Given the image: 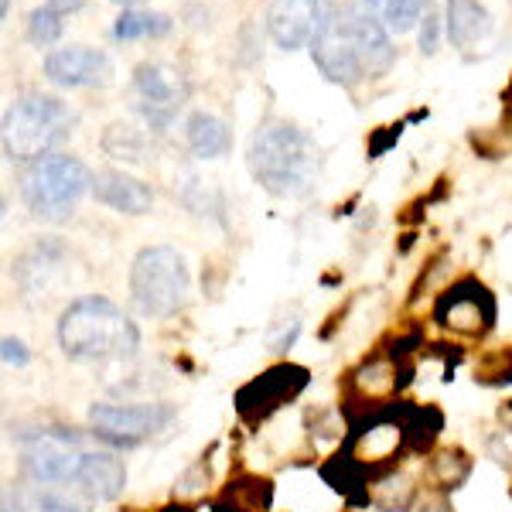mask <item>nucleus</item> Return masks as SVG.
I'll list each match as a JSON object with an SVG mask.
<instances>
[{
    "instance_id": "nucleus-1",
    "label": "nucleus",
    "mask_w": 512,
    "mask_h": 512,
    "mask_svg": "<svg viewBox=\"0 0 512 512\" xmlns=\"http://www.w3.org/2000/svg\"><path fill=\"white\" fill-rule=\"evenodd\" d=\"M311 62L332 86L359 89L393 69L396 48L390 28L366 4L338 0L335 14L311 45Z\"/></svg>"
},
{
    "instance_id": "nucleus-2",
    "label": "nucleus",
    "mask_w": 512,
    "mask_h": 512,
    "mask_svg": "<svg viewBox=\"0 0 512 512\" xmlns=\"http://www.w3.org/2000/svg\"><path fill=\"white\" fill-rule=\"evenodd\" d=\"M246 168L263 192L277 198L304 195L318 178V144L291 120H263L246 144Z\"/></svg>"
},
{
    "instance_id": "nucleus-3",
    "label": "nucleus",
    "mask_w": 512,
    "mask_h": 512,
    "mask_svg": "<svg viewBox=\"0 0 512 512\" xmlns=\"http://www.w3.org/2000/svg\"><path fill=\"white\" fill-rule=\"evenodd\" d=\"M59 349L72 362H123L140 349L137 325L103 294L72 301L59 315Z\"/></svg>"
},
{
    "instance_id": "nucleus-4",
    "label": "nucleus",
    "mask_w": 512,
    "mask_h": 512,
    "mask_svg": "<svg viewBox=\"0 0 512 512\" xmlns=\"http://www.w3.org/2000/svg\"><path fill=\"white\" fill-rule=\"evenodd\" d=\"M76 110L62 103L59 96L38 93H18L4 106V123H0V147L7 161H38L48 154H59V147L76 134Z\"/></svg>"
},
{
    "instance_id": "nucleus-5",
    "label": "nucleus",
    "mask_w": 512,
    "mask_h": 512,
    "mask_svg": "<svg viewBox=\"0 0 512 512\" xmlns=\"http://www.w3.org/2000/svg\"><path fill=\"white\" fill-rule=\"evenodd\" d=\"M18 188L31 216L62 222L79 209L82 195L93 192V171L72 154H48L21 171Z\"/></svg>"
},
{
    "instance_id": "nucleus-6",
    "label": "nucleus",
    "mask_w": 512,
    "mask_h": 512,
    "mask_svg": "<svg viewBox=\"0 0 512 512\" xmlns=\"http://www.w3.org/2000/svg\"><path fill=\"white\" fill-rule=\"evenodd\" d=\"M130 297L144 318H175L192 297L185 256L171 246H147L130 263Z\"/></svg>"
},
{
    "instance_id": "nucleus-7",
    "label": "nucleus",
    "mask_w": 512,
    "mask_h": 512,
    "mask_svg": "<svg viewBox=\"0 0 512 512\" xmlns=\"http://www.w3.org/2000/svg\"><path fill=\"white\" fill-rule=\"evenodd\" d=\"M89 431L110 448H137L140 441L161 434L175 420L171 403H93L89 407Z\"/></svg>"
},
{
    "instance_id": "nucleus-8",
    "label": "nucleus",
    "mask_w": 512,
    "mask_h": 512,
    "mask_svg": "<svg viewBox=\"0 0 512 512\" xmlns=\"http://www.w3.org/2000/svg\"><path fill=\"white\" fill-rule=\"evenodd\" d=\"M134 110L151 134H164L188 99L185 72L168 62H140L134 69Z\"/></svg>"
},
{
    "instance_id": "nucleus-9",
    "label": "nucleus",
    "mask_w": 512,
    "mask_h": 512,
    "mask_svg": "<svg viewBox=\"0 0 512 512\" xmlns=\"http://www.w3.org/2000/svg\"><path fill=\"white\" fill-rule=\"evenodd\" d=\"M86 448L69 431L35 434L21 451V468L35 485H76Z\"/></svg>"
},
{
    "instance_id": "nucleus-10",
    "label": "nucleus",
    "mask_w": 512,
    "mask_h": 512,
    "mask_svg": "<svg viewBox=\"0 0 512 512\" xmlns=\"http://www.w3.org/2000/svg\"><path fill=\"white\" fill-rule=\"evenodd\" d=\"M434 321L461 338H482L495 321V297L475 277H461L437 297Z\"/></svg>"
},
{
    "instance_id": "nucleus-11",
    "label": "nucleus",
    "mask_w": 512,
    "mask_h": 512,
    "mask_svg": "<svg viewBox=\"0 0 512 512\" xmlns=\"http://www.w3.org/2000/svg\"><path fill=\"white\" fill-rule=\"evenodd\" d=\"M304 386H308V369L291 366V362H280V366L267 369V373L256 376L253 383H246L243 390L236 393V410L246 424L256 427L267 417H274L284 403L297 400Z\"/></svg>"
},
{
    "instance_id": "nucleus-12",
    "label": "nucleus",
    "mask_w": 512,
    "mask_h": 512,
    "mask_svg": "<svg viewBox=\"0 0 512 512\" xmlns=\"http://www.w3.org/2000/svg\"><path fill=\"white\" fill-rule=\"evenodd\" d=\"M335 7L338 0H274L267 11V35L284 52L311 48Z\"/></svg>"
},
{
    "instance_id": "nucleus-13",
    "label": "nucleus",
    "mask_w": 512,
    "mask_h": 512,
    "mask_svg": "<svg viewBox=\"0 0 512 512\" xmlns=\"http://www.w3.org/2000/svg\"><path fill=\"white\" fill-rule=\"evenodd\" d=\"M45 79L62 89H103L113 82V62L89 45L52 48L45 55Z\"/></svg>"
},
{
    "instance_id": "nucleus-14",
    "label": "nucleus",
    "mask_w": 512,
    "mask_h": 512,
    "mask_svg": "<svg viewBox=\"0 0 512 512\" xmlns=\"http://www.w3.org/2000/svg\"><path fill=\"white\" fill-rule=\"evenodd\" d=\"M65 246L55 236L41 239L28 253L18 256L14 263V280H18L24 297H48L65 277Z\"/></svg>"
},
{
    "instance_id": "nucleus-15",
    "label": "nucleus",
    "mask_w": 512,
    "mask_h": 512,
    "mask_svg": "<svg viewBox=\"0 0 512 512\" xmlns=\"http://www.w3.org/2000/svg\"><path fill=\"white\" fill-rule=\"evenodd\" d=\"M93 195L99 205L113 212H123V216H147L154 205V192L151 185H144L134 175H123V171H96L93 175Z\"/></svg>"
},
{
    "instance_id": "nucleus-16",
    "label": "nucleus",
    "mask_w": 512,
    "mask_h": 512,
    "mask_svg": "<svg viewBox=\"0 0 512 512\" xmlns=\"http://www.w3.org/2000/svg\"><path fill=\"white\" fill-rule=\"evenodd\" d=\"M444 31L458 52H472L492 35V14L482 0H448L444 4Z\"/></svg>"
},
{
    "instance_id": "nucleus-17",
    "label": "nucleus",
    "mask_w": 512,
    "mask_h": 512,
    "mask_svg": "<svg viewBox=\"0 0 512 512\" xmlns=\"http://www.w3.org/2000/svg\"><path fill=\"white\" fill-rule=\"evenodd\" d=\"M79 489L96 502H113L127 489V465L113 451H86L79 472Z\"/></svg>"
},
{
    "instance_id": "nucleus-18",
    "label": "nucleus",
    "mask_w": 512,
    "mask_h": 512,
    "mask_svg": "<svg viewBox=\"0 0 512 512\" xmlns=\"http://www.w3.org/2000/svg\"><path fill=\"white\" fill-rule=\"evenodd\" d=\"M185 147L192 158L216 161L222 154H229L233 134H229V127L216 117V113L195 110V113H188V120H185Z\"/></svg>"
},
{
    "instance_id": "nucleus-19",
    "label": "nucleus",
    "mask_w": 512,
    "mask_h": 512,
    "mask_svg": "<svg viewBox=\"0 0 512 512\" xmlns=\"http://www.w3.org/2000/svg\"><path fill=\"white\" fill-rule=\"evenodd\" d=\"M274 502V485L270 478H256V475H236L233 482L212 499L216 512H270Z\"/></svg>"
},
{
    "instance_id": "nucleus-20",
    "label": "nucleus",
    "mask_w": 512,
    "mask_h": 512,
    "mask_svg": "<svg viewBox=\"0 0 512 512\" xmlns=\"http://www.w3.org/2000/svg\"><path fill=\"white\" fill-rule=\"evenodd\" d=\"M4 512H86V506L41 485H18L14 492H4Z\"/></svg>"
},
{
    "instance_id": "nucleus-21",
    "label": "nucleus",
    "mask_w": 512,
    "mask_h": 512,
    "mask_svg": "<svg viewBox=\"0 0 512 512\" xmlns=\"http://www.w3.org/2000/svg\"><path fill=\"white\" fill-rule=\"evenodd\" d=\"M103 151L113 161H127V164H144L151 158V137L144 130L130 127V123H110L103 134Z\"/></svg>"
},
{
    "instance_id": "nucleus-22",
    "label": "nucleus",
    "mask_w": 512,
    "mask_h": 512,
    "mask_svg": "<svg viewBox=\"0 0 512 512\" xmlns=\"http://www.w3.org/2000/svg\"><path fill=\"white\" fill-rule=\"evenodd\" d=\"M175 28V21L161 11H140V7H130V11H120V18L113 21V38L117 41H137V38H164Z\"/></svg>"
},
{
    "instance_id": "nucleus-23",
    "label": "nucleus",
    "mask_w": 512,
    "mask_h": 512,
    "mask_svg": "<svg viewBox=\"0 0 512 512\" xmlns=\"http://www.w3.org/2000/svg\"><path fill=\"white\" fill-rule=\"evenodd\" d=\"M468 475H472V458H468L461 448H444L431 458V482L441 492L458 489Z\"/></svg>"
},
{
    "instance_id": "nucleus-24",
    "label": "nucleus",
    "mask_w": 512,
    "mask_h": 512,
    "mask_svg": "<svg viewBox=\"0 0 512 512\" xmlns=\"http://www.w3.org/2000/svg\"><path fill=\"white\" fill-rule=\"evenodd\" d=\"M362 4L390 31H410L420 21V14H424L427 0H362Z\"/></svg>"
},
{
    "instance_id": "nucleus-25",
    "label": "nucleus",
    "mask_w": 512,
    "mask_h": 512,
    "mask_svg": "<svg viewBox=\"0 0 512 512\" xmlns=\"http://www.w3.org/2000/svg\"><path fill=\"white\" fill-rule=\"evenodd\" d=\"M62 28H65L62 11H55V7H48V4H41V7H35V11L28 14L24 35H28V41L35 48H52L55 41L62 38Z\"/></svg>"
},
{
    "instance_id": "nucleus-26",
    "label": "nucleus",
    "mask_w": 512,
    "mask_h": 512,
    "mask_svg": "<svg viewBox=\"0 0 512 512\" xmlns=\"http://www.w3.org/2000/svg\"><path fill=\"white\" fill-rule=\"evenodd\" d=\"M475 379L485 386H502V383H512V349H492L478 359L475 366Z\"/></svg>"
},
{
    "instance_id": "nucleus-27",
    "label": "nucleus",
    "mask_w": 512,
    "mask_h": 512,
    "mask_svg": "<svg viewBox=\"0 0 512 512\" xmlns=\"http://www.w3.org/2000/svg\"><path fill=\"white\" fill-rule=\"evenodd\" d=\"M297 335H301V321L297 318L277 321L274 332H270V352H287L297 342Z\"/></svg>"
},
{
    "instance_id": "nucleus-28",
    "label": "nucleus",
    "mask_w": 512,
    "mask_h": 512,
    "mask_svg": "<svg viewBox=\"0 0 512 512\" xmlns=\"http://www.w3.org/2000/svg\"><path fill=\"white\" fill-rule=\"evenodd\" d=\"M205 482H209V461H195V465L192 468H188V472L185 475H181V482H178V495H181V499H185V495H195V492H202V485Z\"/></svg>"
},
{
    "instance_id": "nucleus-29",
    "label": "nucleus",
    "mask_w": 512,
    "mask_h": 512,
    "mask_svg": "<svg viewBox=\"0 0 512 512\" xmlns=\"http://www.w3.org/2000/svg\"><path fill=\"white\" fill-rule=\"evenodd\" d=\"M0 355H4V366L7 369H24L31 362L28 345H24L21 338H11V335L4 338V352H0Z\"/></svg>"
},
{
    "instance_id": "nucleus-30",
    "label": "nucleus",
    "mask_w": 512,
    "mask_h": 512,
    "mask_svg": "<svg viewBox=\"0 0 512 512\" xmlns=\"http://www.w3.org/2000/svg\"><path fill=\"white\" fill-rule=\"evenodd\" d=\"M437 31H441V21L434 14H424V24H420V52L424 55L437 52Z\"/></svg>"
},
{
    "instance_id": "nucleus-31",
    "label": "nucleus",
    "mask_w": 512,
    "mask_h": 512,
    "mask_svg": "<svg viewBox=\"0 0 512 512\" xmlns=\"http://www.w3.org/2000/svg\"><path fill=\"white\" fill-rule=\"evenodd\" d=\"M386 134L379 137V140H373V144H369V154H383L386 147L393 144V140H400V130H403V123H396V127H383Z\"/></svg>"
},
{
    "instance_id": "nucleus-32",
    "label": "nucleus",
    "mask_w": 512,
    "mask_h": 512,
    "mask_svg": "<svg viewBox=\"0 0 512 512\" xmlns=\"http://www.w3.org/2000/svg\"><path fill=\"white\" fill-rule=\"evenodd\" d=\"M45 4L62 14H72V11H79V7H86V0H45Z\"/></svg>"
},
{
    "instance_id": "nucleus-33",
    "label": "nucleus",
    "mask_w": 512,
    "mask_h": 512,
    "mask_svg": "<svg viewBox=\"0 0 512 512\" xmlns=\"http://www.w3.org/2000/svg\"><path fill=\"white\" fill-rule=\"evenodd\" d=\"M499 424H502V431H509L512 434V400H506L499 407Z\"/></svg>"
},
{
    "instance_id": "nucleus-34",
    "label": "nucleus",
    "mask_w": 512,
    "mask_h": 512,
    "mask_svg": "<svg viewBox=\"0 0 512 512\" xmlns=\"http://www.w3.org/2000/svg\"><path fill=\"white\" fill-rule=\"evenodd\" d=\"M113 4H120L123 11H130V7H140V4H144V0H113Z\"/></svg>"
},
{
    "instance_id": "nucleus-35",
    "label": "nucleus",
    "mask_w": 512,
    "mask_h": 512,
    "mask_svg": "<svg viewBox=\"0 0 512 512\" xmlns=\"http://www.w3.org/2000/svg\"><path fill=\"white\" fill-rule=\"evenodd\" d=\"M0 14H4V18H11V0H0Z\"/></svg>"
}]
</instances>
